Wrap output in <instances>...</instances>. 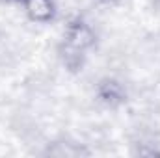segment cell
<instances>
[{
	"label": "cell",
	"instance_id": "6da1fadb",
	"mask_svg": "<svg viewBox=\"0 0 160 158\" xmlns=\"http://www.w3.org/2000/svg\"><path fill=\"white\" fill-rule=\"evenodd\" d=\"M97 43L99 34L84 15L75 13L67 17L62 30V37L56 45V54L62 67L71 75H78L86 67L88 56L97 47Z\"/></svg>",
	"mask_w": 160,
	"mask_h": 158
},
{
	"label": "cell",
	"instance_id": "7a4b0ae2",
	"mask_svg": "<svg viewBox=\"0 0 160 158\" xmlns=\"http://www.w3.org/2000/svg\"><path fill=\"white\" fill-rule=\"evenodd\" d=\"M93 97L95 101L106 108V110H119L123 108L128 99H130V89L128 86L116 75H104L95 82L93 86Z\"/></svg>",
	"mask_w": 160,
	"mask_h": 158
},
{
	"label": "cell",
	"instance_id": "3957f363",
	"mask_svg": "<svg viewBox=\"0 0 160 158\" xmlns=\"http://www.w3.org/2000/svg\"><path fill=\"white\" fill-rule=\"evenodd\" d=\"M24 17L34 24H50L58 17L56 0H21Z\"/></svg>",
	"mask_w": 160,
	"mask_h": 158
},
{
	"label": "cell",
	"instance_id": "277c9868",
	"mask_svg": "<svg viewBox=\"0 0 160 158\" xmlns=\"http://www.w3.org/2000/svg\"><path fill=\"white\" fill-rule=\"evenodd\" d=\"M93 2L102 9H114V7H119L123 4V0H93Z\"/></svg>",
	"mask_w": 160,
	"mask_h": 158
},
{
	"label": "cell",
	"instance_id": "5b68a950",
	"mask_svg": "<svg viewBox=\"0 0 160 158\" xmlns=\"http://www.w3.org/2000/svg\"><path fill=\"white\" fill-rule=\"evenodd\" d=\"M0 2H6V4H21V0H0Z\"/></svg>",
	"mask_w": 160,
	"mask_h": 158
},
{
	"label": "cell",
	"instance_id": "8992f818",
	"mask_svg": "<svg viewBox=\"0 0 160 158\" xmlns=\"http://www.w3.org/2000/svg\"><path fill=\"white\" fill-rule=\"evenodd\" d=\"M151 2H153V7L160 9V0H151Z\"/></svg>",
	"mask_w": 160,
	"mask_h": 158
}]
</instances>
